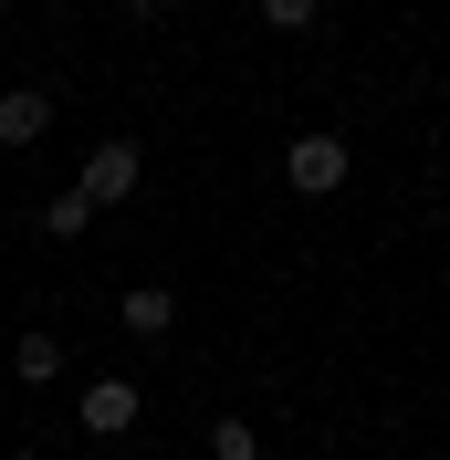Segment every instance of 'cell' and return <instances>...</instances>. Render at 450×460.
<instances>
[{
  "instance_id": "obj_11",
  "label": "cell",
  "mask_w": 450,
  "mask_h": 460,
  "mask_svg": "<svg viewBox=\"0 0 450 460\" xmlns=\"http://www.w3.org/2000/svg\"><path fill=\"white\" fill-rule=\"evenodd\" d=\"M11 460H42V450H11Z\"/></svg>"
},
{
  "instance_id": "obj_5",
  "label": "cell",
  "mask_w": 450,
  "mask_h": 460,
  "mask_svg": "<svg viewBox=\"0 0 450 460\" xmlns=\"http://www.w3.org/2000/svg\"><path fill=\"white\" fill-rule=\"evenodd\" d=\"M42 137H53V94L11 84V94H0V146H42Z\"/></svg>"
},
{
  "instance_id": "obj_1",
  "label": "cell",
  "mask_w": 450,
  "mask_h": 460,
  "mask_svg": "<svg viewBox=\"0 0 450 460\" xmlns=\"http://www.w3.org/2000/svg\"><path fill=\"white\" fill-rule=\"evenodd\" d=\"M137 178H147V146H137V137H105V146L85 157V178H74V189H85L94 209H126V199H137Z\"/></svg>"
},
{
  "instance_id": "obj_6",
  "label": "cell",
  "mask_w": 450,
  "mask_h": 460,
  "mask_svg": "<svg viewBox=\"0 0 450 460\" xmlns=\"http://www.w3.org/2000/svg\"><path fill=\"white\" fill-rule=\"evenodd\" d=\"M11 376H22V387H53V376H63V335H53V324H32V335L11 345Z\"/></svg>"
},
{
  "instance_id": "obj_2",
  "label": "cell",
  "mask_w": 450,
  "mask_h": 460,
  "mask_svg": "<svg viewBox=\"0 0 450 460\" xmlns=\"http://www.w3.org/2000/svg\"><path fill=\"white\" fill-rule=\"evenodd\" d=\"M283 189L293 199H336L346 189V137H293L283 146Z\"/></svg>"
},
{
  "instance_id": "obj_8",
  "label": "cell",
  "mask_w": 450,
  "mask_h": 460,
  "mask_svg": "<svg viewBox=\"0 0 450 460\" xmlns=\"http://www.w3.org/2000/svg\"><path fill=\"white\" fill-rule=\"evenodd\" d=\"M210 460H262V429L252 419H220V429H210Z\"/></svg>"
},
{
  "instance_id": "obj_12",
  "label": "cell",
  "mask_w": 450,
  "mask_h": 460,
  "mask_svg": "<svg viewBox=\"0 0 450 460\" xmlns=\"http://www.w3.org/2000/svg\"><path fill=\"white\" fill-rule=\"evenodd\" d=\"M42 11H63V0H42Z\"/></svg>"
},
{
  "instance_id": "obj_7",
  "label": "cell",
  "mask_w": 450,
  "mask_h": 460,
  "mask_svg": "<svg viewBox=\"0 0 450 460\" xmlns=\"http://www.w3.org/2000/svg\"><path fill=\"white\" fill-rule=\"evenodd\" d=\"M85 230H94V199H85V189L42 199V241H85Z\"/></svg>"
},
{
  "instance_id": "obj_9",
  "label": "cell",
  "mask_w": 450,
  "mask_h": 460,
  "mask_svg": "<svg viewBox=\"0 0 450 460\" xmlns=\"http://www.w3.org/2000/svg\"><path fill=\"white\" fill-rule=\"evenodd\" d=\"M252 11H262L273 31H314V22H325V0H252Z\"/></svg>"
},
{
  "instance_id": "obj_4",
  "label": "cell",
  "mask_w": 450,
  "mask_h": 460,
  "mask_svg": "<svg viewBox=\"0 0 450 460\" xmlns=\"http://www.w3.org/2000/svg\"><path fill=\"white\" fill-rule=\"evenodd\" d=\"M115 324H126L137 345H168L178 335V293L168 283H126V293H115Z\"/></svg>"
},
{
  "instance_id": "obj_10",
  "label": "cell",
  "mask_w": 450,
  "mask_h": 460,
  "mask_svg": "<svg viewBox=\"0 0 450 460\" xmlns=\"http://www.w3.org/2000/svg\"><path fill=\"white\" fill-rule=\"evenodd\" d=\"M126 11H137V22H158V11H168V0H126Z\"/></svg>"
},
{
  "instance_id": "obj_3",
  "label": "cell",
  "mask_w": 450,
  "mask_h": 460,
  "mask_svg": "<svg viewBox=\"0 0 450 460\" xmlns=\"http://www.w3.org/2000/svg\"><path fill=\"white\" fill-rule=\"evenodd\" d=\"M137 408H147L137 376H94L85 398H74V419H85V439H126V429H137Z\"/></svg>"
}]
</instances>
